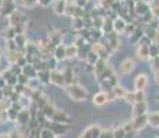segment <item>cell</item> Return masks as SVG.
<instances>
[{
  "label": "cell",
  "mask_w": 159,
  "mask_h": 138,
  "mask_svg": "<svg viewBox=\"0 0 159 138\" xmlns=\"http://www.w3.org/2000/svg\"><path fill=\"white\" fill-rule=\"evenodd\" d=\"M65 90L68 93V96L72 98L73 101H83L87 97V91L84 87H82L78 83H72V84L65 86Z\"/></svg>",
  "instance_id": "cell-1"
},
{
  "label": "cell",
  "mask_w": 159,
  "mask_h": 138,
  "mask_svg": "<svg viewBox=\"0 0 159 138\" xmlns=\"http://www.w3.org/2000/svg\"><path fill=\"white\" fill-rule=\"evenodd\" d=\"M98 83L101 84V88H102V90L107 93V91L112 90V88H114L115 86L118 84V75H116V73H114V75L108 76V78L101 79V80H100Z\"/></svg>",
  "instance_id": "cell-2"
},
{
  "label": "cell",
  "mask_w": 159,
  "mask_h": 138,
  "mask_svg": "<svg viewBox=\"0 0 159 138\" xmlns=\"http://www.w3.org/2000/svg\"><path fill=\"white\" fill-rule=\"evenodd\" d=\"M136 68V62H134L133 58H125L123 61H122L120 66H119V75H127V73L133 72V69Z\"/></svg>",
  "instance_id": "cell-3"
},
{
  "label": "cell",
  "mask_w": 159,
  "mask_h": 138,
  "mask_svg": "<svg viewBox=\"0 0 159 138\" xmlns=\"http://www.w3.org/2000/svg\"><path fill=\"white\" fill-rule=\"evenodd\" d=\"M17 10L15 7V2L14 0H3L2 2V7H0V14L3 17H10L14 11Z\"/></svg>",
  "instance_id": "cell-4"
},
{
  "label": "cell",
  "mask_w": 159,
  "mask_h": 138,
  "mask_svg": "<svg viewBox=\"0 0 159 138\" xmlns=\"http://www.w3.org/2000/svg\"><path fill=\"white\" fill-rule=\"evenodd\" d=\"M148 84V78H147L145 73H139L134 78V88L136 91H144V88Z\"/></svg>",
  "instance_id": "cell-5"
},
{
  "label": "cell",
  "mask_w": 159,
  "mask_h": 138,
  "mask_svg": "<svg viewBox=\"0 0 159 138\" xmlns=\"http://www.w3.org/2000/svg\"><path fill=\"white\" fill-rule=\"evenodd\" d=\"M28 22V18L26 15L22 13V11H18L15 10L13 14L10 15V25L14 26V25H18V24H26Z\"/></svg>",
  "instance_id": "cell-6"
},
{
  "label": "cell",
  "mask_w": 159,
  "mask_h": 138,
  "mask_svg": "<svg viewBox=\"0 0 159 138\" xmlns=\"http://www.w3.org/2000/svg\"><path fill=\"white\" fill-rule=\"evenodd\" d=\"M50 83H53L54 86L58 87H65V82H64V76L62 72L60 70H50Z\"/></svg>",
  "instance_id": "cell-7"
},
{
  "label": "cell",
  "mask_w": 159,
  "mask_h": 138,
  "mask_svg": "<svg viewBox=\"0 0 159 138\" xmlns=\"http://www.w3.org/2000/svg\"><path fill=\"white\" fill-rule=\"evenodd\" d=\"M51 55L56 58L58 62H60V61H65L66 60V46L62 44V43H61V44H58V46H56Z\"/></svg>",
  "instance_id": "cell-8"
},
{
  "label": "cell",
  "mask_w": 159,
  "mask_h": 138,
  "mask_svg": "<svg viewBox=\"0 0 159 138\" xmlns=\"http://www.w3.org/2000/svg\"><path fill=\"white\" fill-rule=\"evenodd\" d=\"M107 66H108V64H107V60H102V58H100V60L93 65V75L96 76L97 80H98L100 76L102 75V72L105 70Z\"/></svg>",
  "instance_id": "cell-9"
},
{
  "label": "cell",
  "mask_w": 159,
  "mask_h": 138,
  "mask_svg": "<svg viewBox=\"0 0 159 138\" xmlns=\"http://www.w3.org/2000/svg\"><path fill=\"white\" fill-rule=\"evenodd\" d=\"M62 76H64L65 86L72 84V83H76V75H75V70H73L72 66H66V68L62 70Z\"/></svg>",
  "instance_id": "cell-10"
},
{
  "label": "cell",
  "mask_w": 159,
  "mask_h": 138,
  "mask_svg": "<svg viewBox=\"0 0 159 138\" xmlns=\"http://www.w3.org/2000/svg\"><path fill=\"white\" fill-rule=\"evenodd\" d=\"M149 10H151L149 3L144 2V0H140V2H137L136 4H134V14L140 15V17H143V15H144L145 13H148Z\"/></svg>",
  "instance_id": "cell-11"
},
{
  "label": "cell",
  "mask_w": 159,
  "mask_h": 138,
  "mask_svg": "<svg viewBox=\"0 0 159 138\" xmlns=\"http://www.w3.org/2000/svg\"><path fill=\"white\" fill-rule=\"evenodd\" d=\"M136 57L139 58V60H148L149 58V46L139 43L137 50H136Z\"/></svg>",
  "instance_id": "cell-12"
},
{
  "label": "cell",
  "mask_w": 159,
  "mask_h": 138,
  "mask_svg": "<svg viewBox=\"0 0 159 138\" xmlns=\"http://www.w3.org/2000/svg\"><path fill=\"white\" fill-rule=\"evenodd\" d=\"M61 39H62V32H61V30H51V32H48L47 40L53 47L61 44Z\"/></svg>",
  "instance_id": "cell-13"
},
{
  "label": "cell",
  "mask_w": 159,
  "mask_h": 138,
  "mask_svg": "<svg viewBox=\"0 0 159 138\" xmlns=\"http://www.w3.org/2000/svg\"><path fill=\"white\" fill-rule=\"evenodd\" d=\"M78 6H76L75 2H72V0H66V6H65V13L64 15H66V17L69 18H73L76 17V14H78Z\"/></svg>",
  "instance_id": "cell-14"
},
{
  "label": "cell",
  "mask_w": 159,
  "mask_h": 138,
  "mask_svg": "<svg viewBox=\"0 0 159 138\" xmlns=\"http://www.w3.org/2000/svg\"><path fill=\"white\" fill-rule=\"evenodd\" d=\"M101 136V130L97 126H93V127H89L83 134H82L80 138H100Z\"/></svg>",
  "instance_id": "cell-15"
},
{
  "label": "cell",
  "mask_w": 159,
  "mask_h": 138,
  "mask_svg": "<svg viewBox=\"0 0 159 138\" xmlns=\"http://www.w3.org/2000/svg\"><path fill=\"white\" fill-rule=\"evenodd\" d=\"M101 32L104 33V35L114 32V20H112V18H109L108 15H105V17H104L102 26H101Z\"/></svg>",
  "instance_id": "cell-16"
},
{
  "label": "cell",
  "mask_w": 159,
  "mask_h": 138,
  "mask_svg": "<svg viewBox=\"0 0 159 138\" xmlns=\"http://www.w3.org/2000/svg\"><path fill=\"white\" fill-rule=\"evenodd\" d=\"M125 28H126V21L122 17H116L114 20V32H116L118 35L125 33Z\"/></svg>",
  "instance_id": "cell-17"
},
{
  "label": "cell",
  "mask_w": 159,
  "mask_h": 138,
  "mask_svg": "<svg viewBox=\"0 0 159 138\" xmlns=\"http://www.w3.org/2000/svg\"><path fill=\"white\" fill-rule=\"evenodd\" d=\"M133 123V127L134 130H140V128L145 127L147 123H148V116L147 115H141V116H136L134 118V120L131 122Z\"/></svg>",
  "instance_id": "cell-18"
},
{
  "label": "cell",
  "mask_w": 159,
  "mask_h": 138,
  "mask_svg": "<svg viewBox=\"0 0 159 138\" xmlns=\"http://www.w3.org/2000/svg\"><path fill=\"white\" fill-rule=\"evenodd\" d=\"M65 6L66 0H54L53 2V10L57 15H64L65 13Z\"/></svg>",
  "instance_id": "cell-19"
},
{
  "label": "cell",
  "mask_w": 159,
  "mask_h": 138,
  "mask_svg": "<svg viewBox=\"0 0 159 138\" xmlns=\"http://www.w3.org/2000/svg\"><path fill=\"white\" fill-rule=\"evenodd\" d=\"M107 102H108V100H107L105 91H100V93H97L96 96L93 97V104L97 106H102V105H105Z\"/></svg>",
  "instance_id": "cell-20"
},
{
  "label": "cell",
  "mask_w": 159,
  "mask_h": 138,
  "mask_svg": "<svg viewBox=\"0 0 159 138\" xmlns=\"http://www.w3.org/2000/svg\"><path fill=\"white\" fill-rule=\"evenodd\" d=\"M14 43L17 44V50H25V46L28 44L26 35H15Z\"/></svg>",
  "instance_id": "cell-21"
},
{
  "label": "cell",
  "mask_w": 159,
  "mask_h": 138,
  "mask_svg": "<svg viewBox=\"0 0 159 138\" xmlns=\"http://www.w3.org/2000/svg\"><path fill=\"white\" fill-rule=\"evenodd\" d=\"M22 75H25V76H28L29 79H32V78H36V76H38V70L35 69V66H33L32 64H26V65L22 66Z\"/></svg>",
  "instance_id": "cell-22"
},
{
  "label": "cell",
  "mask_w": 159,
  "mask_h": 138,
  "mask_svg": "<svg viewBox=\"0 0 159 138\" xmlns=\"http://www.w3.org/2000/svg\"><path fill=\"white\" fill-rule=\"evenodd\" d=\"M134 118L136 116H141V115H147V102H137L134 104V112H133Z\"/></svg>",
  "instance_id": "cell-23"
},
{
  "label": "cell",
  "mask_w": 159,
  "mask_h": 138,
  "mask_svg": "<svg viewBox=\"0 0 159 138\" xmlns=\"http://www.w3.org/2000/svg\"><path fill=\"white\" fill-rule=\"evenodd\" d=\"M51 119H53V122H57V123H68V120H69L68 116H66L62 110H57V109Z\"/></svg>",
  "instance_id": "cell-24"
},
{
  "label": "cell",
  "mask_w": 159,
  "mask_h": 138,
  "mask_svg": "<svg viewBox=\"0 0 159 138\" xmlns=\"http://www.w3.org/2000/svg\"><path fill=\"white\" fill-rule=\"evenodd\" d=\"M17 120L20 122L21 124H26V123H29V110L28 109H25V108H22L18 112V116H17Z\"/></svg>",
  "instance_id": "cell-25"
},
{
  "label": "cell",
  "mask_w": 159,
  "mask_h": 138,
  "mask_svg": "<svg viewBox=\"0 0 159 138\" xmlns=\"http://www.w3.org/2000/svg\"><path fill=\"white\" fill-rule=\"evenodd\" d=\"M98 60H100L98 54H97V53H94L93 50H90V51H89V54L86 55V58H84V61H86V64H87L89 66H93L94 64H96Z\"/></svg>",
  "instance_id": "cell-26"
},
{
  "label": "cell",
  "mask_w": 159,
  "mask_h": 138,
  "mask_svg": "<svg viewBox=\"0 0 159 138\" xmlns=\"http://www.w3.org/2000/svg\"><path fill=\"white\" fill-rule=\"evenodd\" d=\"M15 30H14V28L13 26H7V28H4V29L2 30V36L6 39V40H13V39L15 38Z\"/></svg>",
  "instance_id": "cell-27"
},
{
  "label": "cell",
  "mask_w": 159,
  "mask_h": 138,
  "mask_svg": "<svg viewBox=\"0 0 159 138\" xmlns=\"http://www.w3.org/2000/svg\"><path fill=\"white\" fill-rule=\"evenodd\" d=\"M71 25H72V29L76 30V32L82 30V29L84 28V25H83V18H80V17H73Z\"/></svg>",
  "instance_id": "cell-28"
},
{
  "label": "cell",
  "mask_w": 159,
  "mask_h": 138,
  "mask_svg": "<svg viewBox=\"0 0 159 138\" xmlns=\"http://www.w3.org/2000/svg\"><path fill=\"white\" fill-rule=\"evenodd\" d=\"M78 57V47H76L73 43L66 46V58L68 60H72V58H76Z\"/></svg>",
  "instance_id": "cell-29"
},
{
  "label": "cell",
  "mask_w": 159,
  "mask_h": 138,
  "mask_svg": "<svg viewBox=\"0 0 159 138\" xmlns=\"http://www.w3.org/2000/svg\"><path fill=\"white\" fill-rule=\"evenodd\" d=\"M36 78L39 79V82L42 83H50V70H40L38 72V76Z\"/></svg>",
  "instance_id": "cell-30"
},
{
  "label": "cell",
  "mask_w": 159,
  "mask_h": 138,
  "mask_svg": "<svg viewBox=\"0 0 159 138\" xmlns=\"http://www.w3.org/2000/svg\"><path fill=\"white\" fill-rule=\"evenodd\" d=\"M148 116V123H151L155 127H159V112H152Z\"/></svg>",
  "instance_id": "cell-31"
},
{
  "label": "cell",
  "mask_w": 159,
  "mask_h": 138,
  "mask_svg": "<svg viewBox=\"0 0 159 138\" xmlns=\"http://www.w3.org/2000/svg\"><path fill=\"white\" fill-rule=\"evenodd\" d=\"M112 93L115 94V98L118 100V98H123L125 97V94H126V90H125L122 86H118L116 84L114 88H112Z\"/></svg>",
  "instance_id": "cell-32"
},
{
  "label": "cell",
  "mask_w": 159,
  "mask_h": 138,
  "mask_svg": "<svg viewBox=\"0 0 159 138\" xmlns=\"http://www.w3.org/2000/svg\"><path fill=\"white\" fill-rule=\"evenodd\" d=\"M143 36H144V29H141V28H136V30L133 32V35H131L130 38H131L133 42H139Z\"/></svg>",
  "instance_id": "cell-33"
},
{
  "label": "cell",
  "mask_w": 159,
  "mask_h": 138,
  "mask_svg": "<svg viewBox=\"0 0 159 138\" xmlns=\"http://www.w3.org/2000/svg\"><path fill=\"white\" fill-rule=\"evenodd\" d=\"M158 55H159V46L155 44V43H151V44H149V58L158 57Z\"/></svg>",
  "instance_id": "cell-34"
},
{
  "label": "cell",
  "mask_w": 159,
  "mask_h": 138,
  "mask_svg": "<svg viewBox=\"0 0 159 138\" xmlns=\"http://www.w3.org/2000/svg\"><path fill=\"white\" fill-rule=\"evenodd\" d=\"M114 4V0H100V7L104 11H109Z\"/></svg>",
  "instance_id": "cell-35"
},
{
  "label": "cell",
  "mask_w": 159,
  "mask_h": 138,
  "mask_svg": "<svg viewBox=\"0 0 159 138\" xmlns=\"http://www.w3.org/2000/svg\"><path fill=\"white\" fill-rule=\"evenodd\" d=\"M18 3L25 8H32L38 4V0H18Z\"/></svg>",
  "instance_id": "cell-36"
},
{
  "label": "cell",
  "mask_w": 159,
  "mask_h": 138,
  "mask_svg": "<svg viewBox=\"0 0 159 138\" xmlns=\"http://www.w3.org/2000/svg\"><path fill=\"white\" fill-rule=\"evenodd\" d=\"M13 28L17 35H25L26 33V24H18V25H14Z\"/></svg>",
  "instance_id": "cell-37"
},
{
  "label": "cell",
  "mask_w": 159,
  "mask_h": 138,
  "mask_svg": "<svg viewBox=\"0 0 159 138\" xmlns=\"http://www.w3.org/2000/svg\"><path fill=\"white\" fill-rule=\"evenodd\" d=\"M149 65H151V69L154 70V72H158L159 70V57L149 58Z\"/></svg>",
  "instance_id": "cell-38"
},
{
  "label": "cell",
  "mask_w": 159,
  "mask_h": 138,
  "mask_svg": "<svg viewBox=\"0 0 159 138\" xmlns=\"http://www.w3.org/2000/svg\"><path fill=\"white\" fill-rule=\"evenodd\" d=\"M144 101H145L144 91H134V104H137V102H144Z\"/></svg>",
  "instance_id": "cell-39"
},
{
  "label": "cell",
  "mask_w": 159,
  "mask_h": 138,
  "mask_svg": "<svg viewBox=\"0 0 159 138\" xmlns=\"http://www.w3.org/2000/svg\"><path fill=\"white\" fill-rule=\"evenodd\" d=\"M136 28H137L136 22L126 24V28H125V35H129V36H131V35H133V32L136 30Z\"/></svg>",
  "instance_id": "cell-40"
},
{
  "label": "cell",
  "mask_w": 159,
  "mask_h": 138,
  "mask_svg": "<svg viewBox=\"0 0 159 138\" xmlns=\"http://www.w3.org/2000/svg\"><path fill=\"white\" fill-rule=\"evenodd\" d=\"M56 136L53 134V131L50 130V128H43V130L40 131V138H54Z\"/></svg>",
  "instance_id": "cell-41"
},
{
  "label": "cell",
  "mask_w": 159,
  "mask_h": 138,
  "mask_svg": "<svg viewBox=\"0 0 159 138\" xmlns=\"http://www.w3.org/2000/svg\"><path fill=\"white\" fill-rule=\"evenodd\" d=\"M141 18H143V22H145V24H149V22H151V21H152V20H154V18H155V17H154V14H152V11H151V10H149V11H148V13H145V14H144V15H143V17H141Z\"/></svg>",
  "instance_id": "cell-42"
},
{
  "label": "cell",
  "mask_w": 159,
  "mask_h": 138,
  "mask_svg": "<svg viewBox=\"0 0 159 138\" xmlns=\"http://www.w3.org/2000/svg\"><path fill=\"white\" fill-rule=\"evenodd\" d=\"M123 98L129 104H133V105H134V91H126V94H125Z\"/></svg>",
  "instance_id": "cell-43"
},
{
  "label": "cell",
  "mask_w": 159,
  "mask_h": 138,
  "mask_svg": "<svg viewBox=\"0 0 159 138\" xmlns=\"http://www.w3.org/2000/svg\"><path fill=\"white\" fill-rule=\"evenodd\" d=\"M125 136H126V131L123 130V127L115 130V133H114V138H123Z\"/></svg>",
  "instance_id": "cell-44"
},
{
  "label": "cell",
  "mask_w": 159,
  "mask_h": 138,
  "mask_svg": "<svg viewBox=\"0 0 159 138\" xmlns=\"http://www.w3.org/2000/svg\"><path fill=\"white\" fill-rule=\"evenodd\" d=\"M54 0H38V3L40 6H43V7H48L50 4H53Z\"/></svg>",
  "instance_id": "cell-45"
},
{
  "label": "cell",
  "mask_w": 159,
  "mask_h": 138,
  "mask_svg": "<svg viewBox=\"0 0 159 138\" xmlns=\"http://www.w3.org/2000/svg\"><path fill=\"white\" fill-rule=\"evenodd\" d=\"M159 6V0H152L151 3H149V7L154 8V7H158Z\"/></svg>",
  "instance_id": "cell-46"
},
{
  "label": "cell",
  "mask_w": 159,
  "mask_h": 138,
  "mask_svg": "<svg viewBox=\"0 0 159 138\" xmlns=\"http://www.w3.org/2000/svg\"><path fill=\"white\" fill-rule=\"evenodd\" d=\"M155 82L159 84V70H158V72H155Z\"/></svg>",
  "instance_id": "cell-47"
},
{
  "label": "cell",
  "mask_w": 159,
  "mask_h": 138,
  "mask_svg": "<svg viewBox=\"0 0 159 138\" xmlns=\"http://www.w3.org/2000/svg\"><path fill=\"white\" fill-rule=\"evenodd\" d=\"M131 2H134V3H137V2H140V0H131Z\"/></svg>",
  "instance_id": "cell-48"
},
{
  "label": "cell",
  "mask_w": 159,
  "mask_h": 138,
  "mask_svg": "<svg viewBox=\"0 0 159 138\" xmlns=\"http://www.w3.org/2000/svg\"><path fill=\"white\" fill-rule=\"evenodd\" d=\"M114 2H123V0H114Z\"/></svg>",
  "instance_id": "cell-49"
},
{
  "label": "cell",
  "mask_w": 159,
  "mask_h": 138,
  "mask_svg": "<svg viewBox=\"0 0 159 138\" xmlns=\"http://www.w3.org/2000/svg\"><path fill=\"white\" fill-rule=\"evenodd\" d=\"M87 2H90V0H87Z\"/></svg>",
  "instance_id": "cell-50"
}]
</instances>
